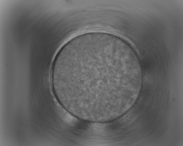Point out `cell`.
Wrapping results in <instances>:
<instances>
[{"instance_id": "obj_1", "label": "cell", "mask_w": 183, "mask_h": 146, "mask_svg": "<svg viewBox=\"0 0 183 146\" xmlns=\"http://www.w3.org/2000/svg\"><path fill=\"white\" fill-rule=\"evenodd\" d=\"M142 75L139 59L127 44L93 34L60 50L51 78L54 95L68 112L83 121L103 123L129 106Z\"/></svg>"}]
</instances>
